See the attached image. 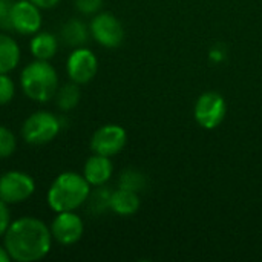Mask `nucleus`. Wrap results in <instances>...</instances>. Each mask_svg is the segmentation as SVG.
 <instances>
[{
  "instance_id": "1",
  "label": "nucleus",
  "mask_w": 262,
  "mask_h": 262,
  "mask_svg": "<svg viewBox=\"0 0 262 262\" xmlns=\"http://www.w3.org/2000/svg\"><path fill=\"white\" fill-rule=\"evenodd\" d=\"M2 239L11 261L15 262L41 261L48 256L54 243L49 226L35 216H21L11 221Z\"/></svg>"
},
{
  "instance_id": "2",
  "label": "nucleus",
  "mask_w": 262,
  "mask_h": 262,
  "mask_svg": "<svg viewBox=\"0 0 262 262\" xmlns=\"http://www.w3.org/2000/svg\"><path fill=\"white\" fill-rule=\"evenodd\" d=\"M91 184L86 181L83 173L61 172L51 183L46 192V203L55 213L71 212L88 203L91 193Z\"/></svg>"
},
{
  "instance_id": "3",
  "label": "nucleus",
  "mask_w": 262,
  "mask_h": 262,
  "mask_svg": "<svg viewBox=\"0 0 262 262\" xmlns=\"http://www.w3.org/2000/svg\"><path fill=\"white\" fill-rule=\"evenodd\" d=\"M20 88L29 100L48 103L60 88L58 72L49 61L34 58L20 72Z\"/></svg>"
},
{
  "instance_id": "4",
  "label": "nucleus",
  "mask_w": 262,
  "mask_h": 262,
  "mask_svg": "<svg viewBox=\"0 0 262 262\" xmlns=\"http://www.w3.org/2000/svg\"><path fill=\"white\" fill-rule=\"evenodd\" d=\"M61 130L60 118L48 111H37L26 117L21 124V137L31 146H45L57 138Z\"/></svg>"
},
{
  "instance_id": "5",
  "label": "nucleus",
  "mask_w": 262,
  "mask_h": 262,
  "mask_svg": "<svg viewBox=\"0 0 262 262\" xmlns=\"http://www.w3.org/2000/svg\"><path fill=\"white\" fill-rule=\"evenodd\" d=\"M34 178L23 170H8L0 175V200L9 206L21 204L35 193Z\"/></svg>"
},
{
  "instance_id": "6",
  "label": "nucleus",
  "mask_w": 262,
  "mask_h": 262,
  "mask_svg": "<svg viewBox=\"0 0 262 262\" xmlns=\"http://www.w3.org/2000/svg\"><path fill=\"white\" fill-rule=\"evenodd\" d=\"M89 31L92 38L104 48H118L124 38L121 21L111 12H97L91 23Z\"/></svg>"
},
{
  "instance_id": "7",
  "label": "nucleus",
  "mask_w": 262,
  "mask_h": 262,
  "mask_svg": "<svg viewBox=\"0 0 262 262\" xmlns=\"http://www.w3.org/2000/svg\"><path fill=\"white\" fill-rule=\"evenodd\" d=\"M98 71L97 55L86 46L74 48L66 60L68 78L77 84H86L92 81Z\"/></svg>"
},
{
  "instance_id": "8",
  "label": "nucleus",
  "mask_w": 262,
  "mask_h": 262,
  "mask_svg": "<svg viewBox=\"0 0 262 262\" xmlns=\"http://www.w3.org/2000/svg\"><path fill=\"white\" fill-rule=\"evenodd\" d=\"M11 31L20 35H34L41 29V9L31 0H15L11 6Z\"/></svg>"
},
{
  "instance_id": "9",
  "label": "nucleus",
  "mask_w": 262,
  "mask_h": 262,
  "mask_svg": "<svg viewBox=\"0 0 262 262\" xmlns=\"http://www.w3.org/2000/svg\"><path fill=\"white\" fill-rule=\"evenodd\" d=\"M49 229L54 243L60 246H74L83 238L84 223L83 218L75 213V210L60 212L54 216Z\"/></svg>"
},
{
  "instance_id": "10",
  "label": "nucleus",
  "mask_w": 262,
  "mask_h": 262,
  "mask_svg": "<svg viewBox=\"0 0 262 262\" xmlns=\"http://www.w3.org/2000/svg\"><path fill=\"white\" fill-rule=\"evenodd\" d=\"M227 106L218 92L203 94L195 104V120L204 129L218 127L226 118Z\"/></svg>"
},
{
  "instance_id": "11",
  "label": "nucleus",
  "mask_w": 262,
  "mask_h": 262,
  "mask_svg": "<svg viewBox=\"0 0 262 262\" xmlns=\"http://www.w3.org/2000/svg\"><path fill=\"white\" fill-rule=\"evenodd\" d=\"M127 141L126 130L118 124H104L98 127L91 138V150L98 155L114 157L120 154Z\"/></svg>"
},
{
  "instance_id": "12",
  "label": "nucleus",
  "mask_w": 262,
  "mask_h": 262,
  "mask_svg": "<svg viewBox=\"0 0 262 262\" xmlns=\"http://www.w3.org/2000/svg\"><path fill=\"white\" fill-rule=\"evenodd\" d=\"M112 172H114V167H112L111 158L104 155H98V154H94L92 157H89L83 166V177L91 184V187L104 186L111 180Z\"/></svg>"
},
{
  "instance_id": "13",
  "label": "nucleus",
  "mask_w": 262,
  "mask_h": 262,
  "mask_svg": "<svg viewBox=\"0 0 262 262\" xmlns=\"http://www.w3.org/2000/svg\"><path fill=\"white\" fill-rule=\"evenodd\" d=\"M58 37L48 31H38L37 34L31 35L29 40V52L35 60H52L58 52Z\"/></svg>"
},
{
  "instance_id": "14",
  "label": "nucleus",
  "mask_w": 262,
  "mask_h": 262,
  "mask_svg": "<svg viewBox=\"0 0 262 262\" xmlns=\"http://www.w3.org/2000/svg\"><path fill=\"white\" fill-rule=\"evenodd\" d=\"M21 60L20 45L6 31H0V74L12 72Z\"/></svg>"
},
{
  "instance_id": "15",
  "label": "nucleus",
  "mask_w": 262,
  "mask_h": 262,
  "mask_svg": "<svg viewBox=\"0 0 262 262\" xmlns=\"http://www.w3.org/2000/svg\"><path fill=\"white\" fill-rule=\"evenodd\" d=\"M89 35H91L89 26L80 18L66 20L61 26V31H60L61 41L69 48L84 46L86 41L89 40Z\"/></svg>"
},
{
  "instance_id": "16",
  "label": "nucleus",
  "mask_w": 262,
  "mask_h": 262,
  "mask_svg": "<svg viewBox=\"0 0 262 262\" xmlns=\"http://www.w3.org/2000/svg\"><path fill=\"white\" fill-rule=\"evenodd\" d=\"M140 209L138 193L126 189H117L111 196V210L120 216H130Z\"/></svg>"
},
{
  "instance_id": "17",
  "label": "nucleus",
  "mask_w": 262,
  "mask_h": 262,
  "mask_svg": "<svg viewBox=\"0 0 262 262\" xmlns=\"http://www.w3.org/2000/svg\"><path fill=\"white\" fill-rule=\"evenodd\" d=\"M81 98V92H80V84L69 81L63 86L58 88L54 100H55V106L63 111V112H69L72 109L77 107V104L80 103Z\"/></svg>"
},
{
  "instance_id": "18",
  "label": "nucleus",
  "mask_w": 262,
  "mask_h": 262,
  "mask_svg": "<svg viewBox=\"0 0 262 262\" xmlns=\"http://www.w3.org/2000/svg\"><path fill=\"white\" fill-rule=\"evenodd\" d=\"M111 196H112V190H109L106 186H97L94 190H91L88 198L91 213L103 215L107 210H111Z\"/></svg>"
},
{
  "instance_id": "19",
  "label": "nucleus",
  "mask_w": 262,
  "mask_h": 262,
  "mask_svg": "<svg viewBox=\"0 0 262 262\" xmlns=\"http://www.w3.org/2000/svg\"><path fill=\"white\" fill-rule=\"evenodd\" d=\"M146 184H147L146 177L137 169H126L118 178V187L120 189L132 190L135 193L143 192L146 189Z\"/></svg>"
},
{
  "instance_id": "20",
  "label": "nucleus",
  "mask_w": 262,
  "mask_h": 262,
  "mask_svg": "<svg viewBox=\"0 0 262 262\" xmlns=\"http://www.w3.org/2000/svg\"><path fill=\"white\" fill-rule=\"evenodd\" d=\"M17 149V138L11 129L0 124V160L9 158Z\"/></svg>"
},
{
  "instance_id": "21",
  "label": "nucleus",
  "mask_w": 262,
  "mask_h": 262,
  "mask_svg": "<svg viewBox=\"0 0 262 262\" xmlns=\"http://www.w3.org/2000/svg\"><path fill=\"white\" fill-rule=\"evenodd\" d=\"M15 97V83L9 74H0V106L12 101Z\"/></svg>"
},
{
  "instance_id": "22",
  "label": "nucleus",
  "mask_w": 262,
  "mask_h": 262,
  "mask_svg": "<svg viewBox=\"0 0 262 262\" xmlns=\"http://www.w3.org/2000/svg\"><path fill=\"white\" fill-rule=\"evenodd\" d=\"M74 2L77 11L81 15H95L103 6V0H74Z\"/></svg>"
},
{
  "instance_id": "23",
  "label": "nucleus",
  "mask_w": 262,
  "mask_h": 262,
  "mask_svg": "<svg viewBox=\"0 0 262 262\" xmlns=\"http://www.w3.org/2000/svg\"><path fill=\"white\" fill-rule=\"evenodd\" d=\"M11 6L12 0H0V31H11Z\"/></svg>"
},
{
  "instance_id": "24",
  "label": "nucleus",
  "mask_w": 262,
  "mask_h": 262,
  "mask_svg": "<svg viewBox=\"0 0 262 262\" xmlns=\"http://www.w3.org/2000/svg\"><path fill=\"white\" fill-rule=\"evenodd\" d=\"M11 210H9V204H6L3 200H0V238H3L5 232L8 230L9 224H11Z\"/></svg>"
},
{
  "instance_id": "25",
  "label": "nucleus",
  "mask_w": 262,
  "mask_h": 262,
  "mask_svg": "<svg viewBox=\"0 0 262 262\" xmlns=\"http://www.w3.org/2000/svg\"><path fill=\"white\" fill-rule=\"evenodd\" d=\"M34 5H37L40 9H52L60 5L61 0H31Z\"/></svg>"
},
{
  "instance_id": "26",
  "label": "nucleus",
  "mask_w": 262,
  "mask_h": 262,
  "mask_svg": "<svg viewBox=\"0 0 262 262\" xmlns=\"http://www.w3.org/2000/svg\"><path fill=\"white\" fill-rule=\"evenodd\" d=\"M9 261H11V258H9V255H8V252H6V249H5L3 246H0V262Z\"/></svg>"
}]
</instances>
